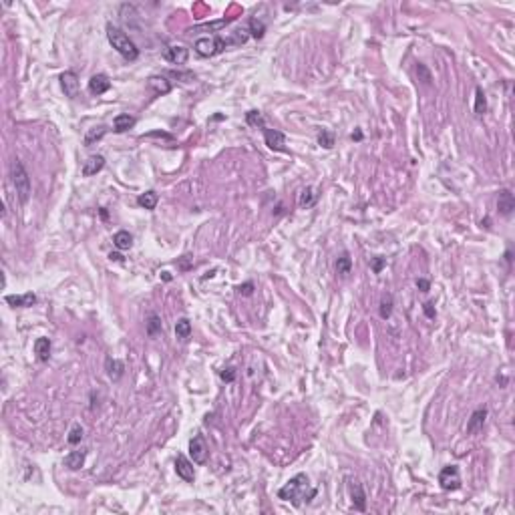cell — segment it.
<instances>
[{
    "mask_svg": "<svg viewBox=\"0 0 515 515\" xmlns=\"http://www.w3.org/2000/svg\"><path fill=\"white\" fill-rule=\"evenodd\" d=\"M278 497L284 499V501H290L292 505H302L304 501H312L316 497V489L310 487V479L306 473H298L294 475L280 491H278Z\"/></svg>",
    "mask_w": 515,
    "mask_h": 515,
    "instance_id": "obj_1",
    "label": "cell"
},
{
    "mask_svg": "<svg viewBox=\"0 0 515 515\" xmlns=\"http://www.w3.org/2000/svg\"><path fill=\"white\" fill-rule=\"evenodd\" d=\"M107 39H109L111 47H113L121 57H125L127 61H137V57H139V49L135 47V43H133L131 39H129L121 29H117V27L109 25V27H107Z\"/></svg>",
    "mask_w": 515,
    "mask_h": 515,
    "instance_id": "obj_2",
    "label": "cell"
},
{
    "mask_svg": "<svg viewBox=\"0 0 515 515\" xmlns=\"http://www.w3.org/2000/svg\"><path fill=\"white\" fill-rule=\"evenodd\" d=\"M11 181H13V185H15V191H17V195H19L21 203H27V201L31 199L33 187H31V177H29L25 165H23L19 159H15L13 165H11Z\"/></svg>",
    "mask_w": 515,
    "mask_h": 515,
    "instance_id": "obj_3",
    "label": "cell"
},
{
    "mask_svg": "<svg viewBox=\"0 0 515 515\" xmlns=\"http://www.w3.org/2000/svg\"><path fill=\"white\" fill-rule=\"evenodd\" d=\"M227 47L225 39L223 37H203V39H197L195 41V53L199 57H213V55H219L223 49Z\"/></svg>",
    "mask_w": 515,
    "mask_h": 515,
    "instance_id": "obj_4",
    "label": "cell"
},
{
    "mask_svg": "<svg viewBox=\"0 0 515 515\" xmlns=\"http://www.w3.org/2000/svg\"><path fill=\"white\" fill-rule=\"evenodd\" d=\"M439 485L443 491H457L461 487V475L457 465H449L439 473Z\"/></svg>",
    "mask_w": 515,
    "mask_h": 515,
    "instance_id": "obj_5",
    "label": "cell"
},
{
    "mask_svg": "<svg viewBox=\"0 0 515 515\" xmlns=\"http://www.w3.org/2000/svg\"><path fill=\"white\" fill-rule=\"evenodd\" d=\"M207 445H205V439L201 435H195L191 441H189V455L193 459V463L197 465H203L207 461Z\"/></svg>",
    "mask_w": 515,
    "mask_h": 515,
    "instance_id": "obj_6",
    "label": "cell"
},
{
    "mask_svg": "<svg viewBox=\"0 0 515 515\" xmlns=\"http://www.w3.org/2000/svg\"><path fill=\"white\" fill-rule=\"evenodd\" d=\"M262 131H264V141L270 149L286 151V135L282 131H278V129H268V127H264Z\"/></svg>",
    "mask_w": 515,
    "mask_h": 515,
    "instance_id": "obj_7",
    "label": "cell"
},
{
    "mask_svg": "<svg viewBox=\"0 0 515 515\" xmlns=\"http://www.w3.org/2000/svg\"><path fill=\"white\" fill-rule=\"evenodd\" d=\"M61 89L65 91V95L67 97H71V99H75L77 95H79V89H81V83H79V77H77V73L75 71H65L63 75H61Z\"/></svg>",
    "mask_w": 515,
    "mask_h": 515,
    "instance_id": "obj_8",
    "label": "cell"
},
{
    "mask_svg": "<svg viewBox=\"0 0 515 515\" xmlns=\"http://www.w3.org/2000/svg\"><path fill=\"white\" fill-rule=\"evenodd\" d=\"M187 57H189V53H187V49L181 47V45H169V47H165V51H163V59L169 61L171 65H185V63H187Z\"/></svg>",
    "mask_w": 515,
    "mask_h": 515,
    "instance_id": "obj_9",
    "label": "cell"
},
{
    "mask_svg": "<svg viewBox=\"0 0 515 515\" xmlns=\"http://www.w3.org/2000/svg\"><path fill=\"white\" fill-rule=\"evenodd\" d=\"M348 491H350V499L354 503V507L358 511H366V493L362 489V483L358 479H350L348 483Z\"/></svg>",
    "mask_w": 515,
    "mask_h": 515,
    "instance_id": "obj_10",
    "label": "cell"
},
{
    "mask_svg": "<svg viewBox=\"0 0 515 515\" xmlns=\"http://www.w3.org/2000/svg\"><path fill=\"white\" fill-rule=\"evenodd\" d=\"M497 209H499V213L505 215V217H509V215L513 213V209H515V197H513V193H511L509 189H501V191H499Z\"/></svg>",
    "mask_w": 515,
    "mask_h": 515,
    "instance_id": "obj_11",
    "label": "cell"
},
{
    "mask_svg": "<svg viewBox=\"0 0 515 515\" xmlns=\"http://www.w3.org/2000/svg\"><path fill=\"white\" fill-rule=\"evenodd\" d=\"M175 473H177V477H181V479L187 481V483H193V481H195L193 465H191L183 455H177V459H175Z\"/></svg>",
    "mask_w": 515,
    "mask_h": 515,
    "instance_id": "obj_12",
    "label": "cell"
},
{
    "mask_svg": "<svg viewBox=\"0 0 515 515\" xmlns=\"http://www.w3.org/2000/svg\"><path fill=\"white\" fill-rule=\"evenodd\" d=\"M111 89V81H109V77L107 75H93L91 77V81H89V93L91 95H95V97H99V95H103V93H107Z\"/></svg>",
    "mask_w": 515,
    "mask_h": 515,
    "instance_id": "obj_13",
    "label": "cell"
},
{
    "mask_svg": "<svg viewBox=\"0 0 515 515\" xmlns=\"http://www.w3.org/2000/svg\"><path fill=\"white\" fill-rule=\"evenodd\" d=\"M103 167H105V157H103V155H91V157L83 163V175H85V177L97 175Z\"/></svg>",
    "mask_w": 515,
    "mask_h": 515,
    "instance_id": "obj_14",
    "label": "cell"
},
{
    "mask_svg": "<svg viewBox=\"0 0 515 515\" xmlns=\"http://www.w3.org/2000/svg\"><path fill=\"white\" fill-rule=\"evenodd\" d=\"M147 87H149L155 95H167V93L171 91V83H169L165 77H161V75H153V77H149Z\"/></svg>",
    "mask_w": 515,
    "mask_h": 515,
    "instance_id": "obj_15",
    "label": "cell"
},
{
    "mask_svg": "<svg viewBox=\"0 0 515 515\" xmlns=\"http://www.w3.org/2000/svg\"><path fill=\"white\" fill-rule=\"evenodd\" d=\"M7 302L15 308H31L37 304V294L27 292V294H19V296H7Z\"/></svg>",
    "mask_w": 515,
    "mask_h": 515,
    "instance_id": "obj_16",
    "label": "cell"
},
{
    "mask_svg": "<svg viewBox=\"0 0 515 515\" xmlns=\"http://www.w3.org/2000/svg\"><path fill=\"white\" fill-rule=\"evenodd\" d=\"M135 123H137L135 117H131L129 113H121V115H117V117L113 119V131H115V133H125V131H129V129H131Z\"/></svg>",
    "mask_w": 515,
    "mask_h": 515,
    "instance_id": "obj_17",
    "label": "cell"
},
{
    "mask_svg": "<svg viewBox=\"0 0 515 515\" xmlns=\"http://www.w3.org/2000/svg\"><path fill=\"white\" fill-rule=\"evenodd\" d=\"M485 421H487V409H477L467 421V433H477L479 429H483Z\"/></svg>",
    "mask_w": 515,
    "mask_h": 515,
    "instance_id": "obj_18",
    "label": "cell"
},
{
    "mask_svg": "<svg viewBox=\"0 0 515 515\" xmlns=\"http://www.w3.org/2000/svg\"><path fill=\"white\" fill-rule=\"evenodd\" d=\"M85 459H87V453H85V451H71V453L65 457V465H67L71 471H79V469L85 465Z\"/></svg>",
    "mask_w": 515,
    "mask_h": 515,
    "instance_id": "obj_19",
    "label": "cell"
},
{
    "mask_svg": "<svg viewBox=\"0 0 515 515\" xmlns=\"http://www.w3.org/2000/svg\"><path fill=\"white\" fill-rule=\"evenodd\" d=\"M35 354H37V358H39L41 362H47L49 356H51V340L45 338V336L37 338V342H35Z\"/></svg>",
    "mask_w": 515,
    "mask_h": 515,
    "instance_id": "obj_20",
    "label": "cell"
},
{
    "mask_svg": "<svg viewBox=\"0 0 515 515\" xmlns=\"http://www.w3.org/2000/svg\"><path fill=\"white\" fill-rule=\"evenodd\" d=\"M105 133H107V127H105V125H99V127L89 129L87 135H85V145H87V147L95 145L97 141H101V139L105 137Z\"/></svg>",
    "mask_w": 515,
    "mask_h": 515,
    "instance_id": "obj_21",
    "label": "cell"
},
{
    "mask_svg": "<svg viewBox=\"0 0 515 515\" xmlns=\"http://www.w3.org/2000/svg\"><path fill=\"white\" fill-rule=\"evenodd\" d=\"M113 243H115L119 249H131V245H133V235L129 233V231H125V229H121V231H117V233L113 235Z\"/></svg>",
    "mask_w": 515,
    "mask_h": 515,
    "instance_id": "obj_22",
    "label": "cell"
},
{
    "mask_svg": "<svg viewBox=\"0 0 515 515\" xmlns=\"http://www.w3.org/2000/svg\"><path fill=\"white\" fill-rule=\"evenodd\" d=\"M378 312H380V318H382V320L391 318V314H393V294H389V292H384V294H382Z\"/></svg>",
    "mask_w": 515,
    "mask_h": 515,
    "instance_id": "obj_23",
    "label": "cell"
},
{
    "mask_svg": "<svg viewBox=\"0 0 515 515\" xmlns=\"http://www.w3.org/2000/svg\"><path fill=\"white\" fill-rule=\"evenodd\" d=\"M316 197H318V193H316L314 187H304V189L300 191L298 203H300V207H310V205L316 203Z\"/></svg>",
    "mask_w": 515,
    "mask_h": 515,
    "instance_id": "obj_24",
    "label": "cell"
},
{
    "mask_svg": "<svg viewBox=\"0 0 515 515\" xmlns=\"http://www.w3.org/2000/svg\"><path fill=\"white\" fill-rule=\"evenodd\" d=\"M157 201H159V197H157V193H155L153 189H149V191H145V193H141V195L137 197V203H139L141 207H145V209H155Z\"/></svg>",
    "mask_w": 515,
    "mask_h": 515,
    "instance_id": "obj_25",
    "label": "cell"
},
{
    "mask_svg": "<svg viewBox=\"0 0 515 515\" xmlns=\"http://www.w3.org/2000/svg\"><path fill=\"white\" fill-rule=\"evenodd\" d=\"M123 370H125V364L121 360H115V358H107V374L113 378V380H119L123 376Z\"/></svg>",
    "mask_w": 515,
    "mask_h": 515,
    "instance_id": "obj_26",
    "label": "cell"
},
{
    "mask_svg": "<svg viewBox=\"0 0 515 515\" xmlns=\"http://www.w3.org/2000/svg\"><path fill=\"white\" fill-rule=\"evenodd\" d=\"M350 270H352V260H350V255L348 253H342L338 260H336V274L338 276H348L350 274Z\"/></svg>",
    "mask_w": 515,
    "mask_h": 515,
    "instance_id": "obj_27",
    "label": "cell"
},
{
    "mask_svg": "<svg viewBox=\"0 0 515 515\" xmlns=\"http://www.w3.org/2000/svg\"><path fill=\"white\" fill-rule=\"evenodd\" d=\"M189 334H191V322L187 318H179L177 324H175V336L179 340H187Z\"/></svg>",
    "mask_w": 515,
    "mask_h": 515,
    "instance_id": "obj_28",
    "label": "cell"
},
{
    "mask_svg": "<svg viewBox=\"0 0 515 515\" xmlns=\"http://www.w3.org/2000/svg\"><path fill=\"white\" fill-rule=\"evenodd\" d=\"M485 111H487V99H485L483 89L477 87L475 89V115L481 117V115H485Z\"/></svg>",
    "mask_w": 515,
    "mask_h": 515,
    "instance_id": "obj_29",
    "label": "cell"
},
{
    "mask_svg": "<svg viewBox=\"0 0 515 515\" xmlns=\"http://www.w3.org/2000/svg\"><path fill=\"white\" fill-rule=\"evenodd\" d=\"M247 33L253 37V39H262L264 37V33H266V25L262 23V21H258V19H249V23H247Z\"/></svg>",
    "mask_w": 515,
    "mask_h": 515,
    "instance_id": "obj_30",
    "label": "cell"
},
{
    "mask_svg": "<svg viewBox=\"0 0 515 515\" xmlns=\"http://www.w3.org/2000/svg\"><path fill=\"white\" fill-rule=\"evenodd\" d=\"M245 123L251 125V127H260L264 129L266 127V121H264V115L260 111H247L245 113Z\"/></svg>",
    "mask_w": 515,
    "mask_h": 515,
    "instance_id": "obj_31",
    "label": "cell"
},
{
    "mask_svg": "<svg viewBox=\"0 0 515 515\" xmlns=\"http://www.w3.org/2000/svg\"><path fill=\"white\" fill-rule=\"evenodd\" d=\"M159 330H161V318H159L157 314H149V320H147V334H149V336H155Z\"/></svg>",
    "mask_w": 515,
    "mask_h": 515,
    "instance_id": "obj_32",
    "label": "cell"
},
{
    "mask_svg": "<svg viewBox=\"0 0 515 515\" xmlns=\"http://www.w3.org/2000/svg\"><path fill=\"white\" fill-rule=\"evenodd\" d=\"M318 143H320L322 147L330 149V147H334V135H332L330 131H320V133H318Z\"/></svg>",
    "mask_w": 515,
    "mask_h": 515,
    "instance_id": "obj_33",
    "label": "cell"
},
{
    "mask_svg": "<svg viewBox=\"0 0 515 515\" xmlns=\"http://www.w3.org/2000/svg\"><path fill=\"white\" fill-rule=\"evenodd\" d=\"M71 445H79L81 441H83V427L81 425H75L73 429H71V433H69V439H67Z\"/></svg>",
    "mask_w": 515,
    "mask_h": 515,
    "instance_id": "obj_34",
    "label": "cell"
},
{
    "mask_svg": "<svg viewBox=\"0 0 515 515\" xmlns=\"http://www.w3.org/2000/svg\"><path fill=\"white\" fill-rule=\"evenodd\" d=\"M245 41H247V31H235L231 39H225L227 45H243Z\"/></svg>",
    "mask_w": 515,
    "mask_h": 515,
    "instance_id": "obj_35",
    "label": "cell"
},
{
    "mask_svg": "<svg viewBox=\"0 0 515 515\" xmlns=\"http://www.w3.org/2000/svg\"><path fill=\"white\" fill-rule=\"evenodd\" d=\"M417 75H419V79L425 83V85H431V81H433V77H431V73H429V69L423 65V63H417Z\"/></svg>",
    "mask_w": 515,
    "mask_h": 515,
    "instance_id": "obj_36",
    "label": "cell"
},
{
    "mask_svg": "<svg viewBox=\"0 0 515 515\" xmlns=\"http://www.w3.org/2000/svg\"><path fill=\"white\" fill-rule=\"evenodd\" d=\"M384 264H386L384 258H372V264H370V266H372V272H374V274H380V270L384 268Z\"/></svg>",
    "mask_w": 515,
    "mask_h": 515,
    "instance_id": "obj_37",
    "label": "cell"
},
{
    "mask_svg": "<svg viewBox=\"0 0 515 515\" xmlns=\"http://www.w3.org/2000/svg\"><path fill=\"white\" fill-rule=\"evenodd\" d=\"M237 292H239L241 296H251V294H253V284H251V282H245V284L237 286Z\"/></svg>",
    "mask_w": 515,
    "mask_h": 515,
    "instance_id": "obj_38",
    "label": "cell"
},
{
    "mask_svg": "<svg viewBox=\"0 0 515 515\" xmlns=\"http://www.w3.org/2000/svg\"><path fill=\"white\" fill-rule=\"evenodd\" d=\"M219 376H221V380H225V382H233L235 370H233V368H223V370L219 372Z\"/></svg>",
    "mask_w": 515,
    "mask_h": 515,
    "instance_id": "obj_39",
    "label": "cell"
},
{
    "mask_svg": "<svg viewBox=\"0 0 515 515\" xmlns=\"http://www.w3.org/2000/svg\"><path fill=\"white\" fill-rule=\"evenodd\" d=\"M423 310H425V314H427L429 318H435V316H437V312H435V304H433V302H427V304L423 306Z\"/></svg>",
    "mask_w": 515,
    "mask_h": 515,
    "instance_id": "obj_40",
    "label": "cell"
},
{
    "mask_svg": "<svg viewBox=\"0 0 515 515\" xmlns=\"http://www.w3.org/2000/svg\"><path fill=\"white\" fill-rule=\"evenodd\" d=\"M417 288H419L421 292H429L431 284H429V280H423V278H419V280H417Z\"/></svg>",
    "mask_w": 515,
    "mask_h": 515,
    "instance_id": "obj_41",
    "label": "cell"
},
{
    "mask_svg": "<svg viewBox=\"0 0 515 515\" xmlns=\"http://www.w3.org/2000/svg\"><path fill=\"white\" fill-rule=\"evenodd\" d=\"M109 258H111V260H115V262H123V255H121V253H117V251H115V253L111 251V253H109Z\"/></svg>",
    "mask_w": 515,
    "mask_h": 515,
    "instance_id": "obj_42",
    "label": "cell"
},
{
    "mask_svg": "<svg viewBox=\"0 0 515 515\" xmlns=\"http://www.w3.org/2000/svg\"><path fill=\"white\" fill-rule=\"evenodd\" d=\"M352 139H356V141H358V139H362V133H360V131H356V133H352Z\"/></svg>",
    "mask_w": 515,
    "mask_h": 515,
    "instance_id": "obj_43",
    "label": "cell"
}]
</instances>
